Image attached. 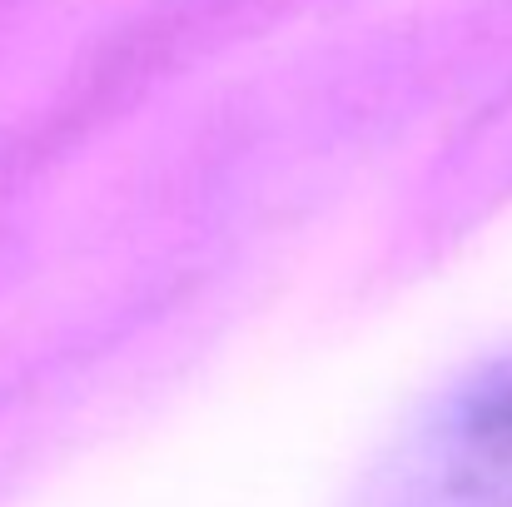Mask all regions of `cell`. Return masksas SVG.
I'll return each instance as SVG.
<instances>
[{
  "label": "cell",
  "instance_id": "1",
  "mask_svg": "<svg viewBox=\"0 0 512 507\" xmlns=\"http://www.w3.org/2000/svg\"><path fill=\"white\" fill-rule=\"evenodd\" d=\"M368 507H512V358L423 413L373 473Z\"/></svg>",
  "mask_w": 512,
  "mask_h": 507
}]
</instances>
